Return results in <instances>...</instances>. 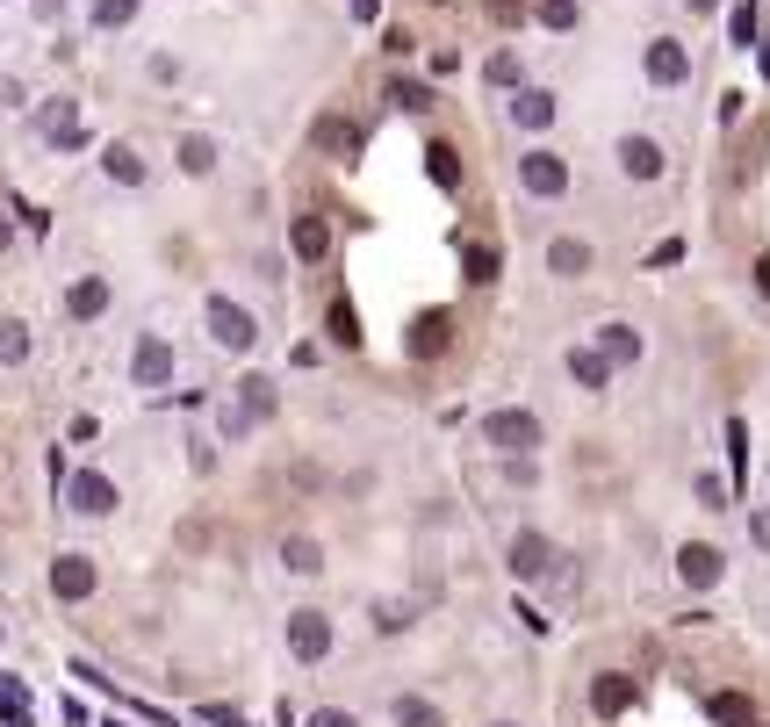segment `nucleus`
<instances>
[{"instance_id":"nucleus-27","label":"nucleus","mask_w":770,"mask_h":727,"mask_svg":"<svg viewBox=\"0 0 770 727\" xmlns=\"http://www.w3.org/2000/svg\"><path fill=\"white\" fill-rule=\"evenodd\" d=\"M324 331H331V339H339V346H360V317H353V302H331V310H324Z\"/></svg>"},{"instance_id":"nucleus-34","label":"nucleus","mask_w":770,"mask_h":727,"mask_svg":"<svg viewBox=\"0 0 770 727\" xmlns=\"http://www.w3.org/2000/svg\"><path fill=\"white\" fill-rule=\"evenodd\" d=\"M540 22H548V29H577V0H540Z\"/></svg>"},{"instance_id":"nucleus-44","label":"nucleus","mask_w":770,"mask_h":727,"mask_svg":"<svg viewBox=\"0 0 770 727\" xmlns=\"http://www.w3.org/2000/svg\"><path fill=\"white\" fill-rule=\"evenodd\" d=\"M749 534H757V548H770V511H757V526H749Z\"/></svg>"},{"instance_id":"nucleus-43","label":"nucleus","mask_w":770,"mask_h":727,"mask_svg":"<svg viewBox=\"0 0 770 727\" xmlns=\"http://www.w3.org/2000/svg\"><path fill=\"white\" fill-rule=\"evenodd\" d=\"M346 8H353V22H374V14H382V0H346Z\"/></svg>"},{"instance_id":"nucleus-42","label":"nucleus","mask_w":770,"mask_h":727,"mask_svg":"<svg viewBox=\"0 0 770 727\" xmlns=\"http://www.w3.org/2000/svg\"><path fill=\"white\" fill-rule=\"evenodd\" d=\"M490 14H497V22L511 29V22H519V14H526V0H490Z\"/></svg>"},{"instance_id":"nucleus-7","label":"nucleus","mask_w":770,"mask_h":727,"mask_svg":"<svg viewBox=\"0 0 770 727\" xmlns=\"http://www.w3.org/2000/svg\"><path fill=\"white\" fill-rule=\"evenodd\" d=\"M37 123H43V138H51L58 151H80V145H87L80 101H66V94H58V101H43V116H37Z\"/></svg>"},{"instance_id":"nucleus-32","label":"nucleus","mask_w":770,"mask_h":727,"mask_svg":"<svg viewBox=\"0 0 770 727\" xmlns=\"http://www.w3.org/2000/svg\"><path fill=\"white\" fill-rule=\"evenodd\" d=\"M389 101H397V109H411V116H426V109H432V87H418V80H389Z\"/></svg>"},{"instance_id":"nucleus-19","label":"nucleus","mask_w":770,"mask_h":727,"mask_svg":"<svg viewBox=\"0 0 770 727\" xmlns=\"http://www.w3.org/2000/svg\"><path fill=\"white\" fill-rule=\"evenodd\" d=\"M598 353H606L612 368H627V360H641V331L633 325H606L598 331Z\"/></svg>"},{"instance_id":"nucleus-15","label":"nucleus","mask_w":770,"mask_h":727,"mask_svg":"<svg viewBox=\"0 0 770 727\" xmlns=\"http://www.w3.org/2000/svg\"><path fill=\"white\" fill-rule=\"evenodd\" d=\"M511 123L519 130H548L554 123V94L548 87H519V94H511Z\"/></svg>"},{"instance_id":"nucleus-23","label":"nucleus","mask_w":770,"mask_h":727,"mask_svg":"<svg viewBox=\"0 0 770 727\" xmlns=\"http://www.w3.org/2000/svg\"><path fill=\"white\" fill-rule=\"evenodd\" d=\"M281 562H289L296 577H317V569H324V548H317L310 534H289V540H281Z\"/></svg>"},{"instance_id":"nucleus-45","label":"nucleus","mask_w":770,"mask_h":727,"mask_svg":"<svg viewBox=\"0 0 770 727\" xmlns=\"http://www.w3.org/2000/svg\"><path fill=\"white\" fill-rule=\"evenodd\" d=\"M757 289L770 296V252H763V260H757Z\"/></svg>"},{"instance_id":"nucleus-33","label":"nucleus","mask_w":770,"mask_h":727,"mask_svg":"<svg viewBox=\"0 0 770 727\" xmlns=\"http://www.w3.org/2000/svg\"><path fill=\"white\" fill-rule=\"evenodd\" d=\"M0 360H8V368H22V360H29V325H14V317L0 325Z\"/></svg>"},{"instance_id":"nucleus-38","label":"nucleus","mask_w":770,"mask_h":727,"mask_svg":"<svg viewBox=\"0 0 770 727\" xmlns=\"http://www.w3.org/2000/svg\"><path fill=\"white\" fill-rule=\"evenodd\" d=\"M303 727H360V720H353V714H346V706H317V714H310Z\"/></svg>"},{"instance_id":"nucleus-46","label":"nucleus","mask_w":770,"mask_h":727,"mask_svg":"<svg viewBox=\"0 0 770 727\" xmlns=\"http://www.w3.org/2000/svg\"><path fill=\"white\" fill-rule=\"evenodd\" d=\"M0 252H8V217H0Z\"/></svg>"},{"instance_id":"nucleus-13","label":"nucleus","mask_w":770,"mask_h":727,"mask_svg":"<svg viewBox=\"0 0 770 727\" xmlns=\"http://www.w3.org/2000/svg\"><path fill=\"white\" fill-rule=\"evenodd\" d=\"M130 375H138V389H166V382H173V346L144 339L138 353H130Z\"/></svg>"},{"instance_id":"nucleus-17","label":"nucleus","mask_w":770,"mask_h":727,"mask_svg":"<svg viewBox=\"0 0 770 727\" xmlns=\"http://www.w3.org/2000/svg\"><path fill=\"white\" fill-rule=\"evenodd\" d=\"M548 275H562V281L591 275V246H583V238H554L548 246Z\"/></svg>"},{"instance_id":"nucleus-10","label":"nucleus","mask_w":770,"mask_h":727,"mask_svg":"<svg viewBox=\"0 0 770 727\" xmlns=\"http://www.w3.org/2000/svg\"><path fill=\"white\" fill-rule=\"evenodd\" d=\"M641 66H648V80H656V87L691 80V51H684L677 37H656V43H648V58H641Z\"/></svg>"},{"instance_id":"nucleus-30","label":"nucleus","mask_w":770,"mask_h":727,"mask_svg":"<svg viewBox=\"0 0 770 727\" xmlns=\"http://www.w3.org/2000/svg\"><path fill=\"white\" fill-rule=\"evenodd\" d=\"M180 166H188L194 180H202V173H217V145H209V138H180Z\"/></svg>"},{"instance_id":"nucleus-18","label":"nucleus","mask_w":770,"mask_h":727,"mask_svg":"<svg viewBox=\"0 0 770 727\" xmlns=\"http://www.w3.org/2000/svg\"><path fill=\"white\" fill-rule=\"evenodd\" d=\"M548 562H554V548H548L540 534H519V540H511V577H540Z\"/></svg>"},{"instance_id":"nucleus-3","label":"nucleus","mask_w":770,"mask_h":727,"mask_svg":"<svg viewBox=\"0 0 770 727\" xmlns=\"http://www.w3.org/2000/svg\"><path fill=\"white\" fill-rule=\"evenodd\" d=\"M202 317H209V331H217V346H231V353H246V346L260 339L252 310H246V302H231V296H209V302H202Z\"/></svg>"},{"instance_id":"nucleus-8","label":"nucleus","mask_w":770,"mask_h":727,"mask_svg":"<svg viewBox=\"0 0 770 727\" xmlns=\"http://www.w3.org/2000/svg\"><path fill=\"white\" fill-rule=\"evenodd\" d=\"M66 505L87 511V519H101V511H116V482L101 476V468H80V476L66 482Z\"/></svg>"},{"instance_id":"nucleus-41","label":"nucleus","mask_w":770,"mask_h":727,"mask_svg":"<svg viewBox=\"0 0 770 727\" xmlns=\"http://www.w3.org/2000/svg\"><path fill=\"white\" fill-rule=\"evenodd\" d=\"M677 260H684V246H677V238H662V246L648 252V267H677Z\"/></svg>"},{"instance_id":"nucleus-14","label":"nucleus","mask_w":770,"mask_h":727,"mask_svg":"<svg viewBox=\"0 0 770 727\" xmlns=\"http://www.w3.org/2000/svg\"><path fill=\"white\" fill-rule=\"evenodd\" d=\"M447 346H454V317H447V310H426V317L411 325V353L432 360V353H447Z\"/></svg>"},{"instance_id":"nucleus-1","label":"nucleus","mask_w":770,"mask_h":727,"mask_svg":"<svg viewBox=\"0 0 770 727\" xmlns=\"http://www.w3.org/2000/svg\"><path fill=\"white\" fill-rule=\"evenodd\" d=\"M267 411H274V382H267V375H246V382L231 389V404H223V439H246Z\"/></svg>"},{"instance_id":"nucleus-20","label":"nucleus","mask_w":770,"mask_h":727,"mask_svg":"<svg viewBox=\"0 0 770 727\" xmlns=\"http://www.w3.org/2000/svg\"><path fill=\"white\" fill-rule=\"evenodd\" d=\"M66 310H72V317H80V325H87V317H101V310H109V281H101V275H87V281H72V296H66Z\"/></svg>"},{"instance_id":"nucleus-47","label":"nucleus","mask_w":770,"mask_h":727,"mask_svg":"<svg viewBox=\"0 0 770 727\" xmlns=\"http://www.w3.org/2000/svg\"><path fill=\"white\" fill-rule=\"evenodd\" d=\"M691 8H713V0H691Z\"/></svg>"},{"instance_id":"nucleus-5","label":"nucleus","mask_w":770,"mask_h":727,"mask_svg":"<svg viewBox=\"0 0 770 727\" xmlns=\"http://www.w3.org/2000/svg\"><path fill=\"white\" fill-rule=\"evenodd\" d=\"M519 180H526V195H548V202H554V195L569 188V166L554 159L548 145H533V151H526V159H519Z\"/></svg>"},{"instance_id":"nucleus-2","label":"nucleus","mask_w":770,"mask_h":727,"mask_svg":"<svg viewBox=\"0 0 770 727\" xmlns=\"http://www.w3.org/2000/svg\"><path fill=\"white\" fill-rule=\"evenodd\" d=\"M482 439H490L497 454H511V461H526V454L540 447V418L533 411H490L482 418Z\"/></svg>"},{"instance_id":"nucleus-25","label":"nucleus","mask_w":770,"mask_h":727,"mask_svg":"<svg viewBox=\"0 0 770 727\" xmlns=\"http://www.w3.org/2000/svg\"><path fill=\"white\" fill-rule=\"evenodd\" d=\"M591 706H598V714H627V706H633V685H627V677H598V685H591Z\"/></svg>"},{"instance_id":"nucleus-36","label":"nucleus","mask_w":770,"mask_h":727,"mask_svg":"<svg viewBox=\"0 0 770 727\" xmlns=\"http://www.w3.org/2000/svg\"><path fill=\"white\" fill-rule=\"evenodd\" d=\"M734 43H757V0H734Z\"/></svg>"},{"instance_id":"nucleus-6","label":"nucleus","mask_w":770,"mask_h":727,"mask_svg":"<svg viewBox=\"0 0 770 727\" xmlns=\"http://www.w3.org/2000/svg\"><path fill=\"white\" fill-rule=\"evenodd\" d=\"M94 562H87V555H58L51 562V598L58 605H80V598H94Z\"/></svg>"},{"instance_id":"nucleus-29","label":"nucleus","mask_w":770,"mask_h":727,"mask_svg":"<svg viewBox=\"0 0 770 727\" xmlns=\"http://www.w3.org/2000/svg\"><path fill=\"white\" fill-rule=\"evenodd\" d=\"M397 727H440V706L418 699V691H403V699H397Z\"/></svg>"},{"instance_id":"nucleus-12","label":"nucleus","mask_w":770,"mask_h":727,"mask_svg":"<svg viewBox=\"0 0 770 727\" xmlns=\"http://www.w3.org/2000/svg\"><path fill=\"white\" fill-rule=\"evenodd\" d=\"M677 577H684L691 590H713V584H720V548H706V540H684V548H677Z\"/></svg>"},{"instance_id":"nucleus-48","label":"nucleus","mask_w":770,"mask_h":727,"mask_svg":"<svg viewBox=\"0 0 770 727\" xmlns=\"http://www.w3.org/2000/svg\"><path fill=\"white\" fill-rule=\"evenodd\" d=\"M497 727H511V720H497Z\"/></svg>"},{"instance_id":"nucleus-16","label":"nucleus","mask_w":770,"mask_h":727,"mask_svg":"<svg viewBox=\"0 0 770 727\" xmlns=\"http://www.w3.org/2000/svg\"><path fill=\"white\" fill-rule=\"evenodd\" d=\"M619 166H627V180H656L662 173V145L656 138H619Z\"/></svg>"},{"instance_id":"nucleus-28","label":"nucleus","mask_w":770,"mask_h":727,"mask_svg":"<svg viewBox=\"0 0 770 727\" xmlns=\"http://www.w3.org/2000/svg\"><path fill=\"white\" fill-rule=\"evenodd\" d=\"M0 720H8V727H29V720H37V699H29L22 685H0Z\"/></svg>"},{"instance_id":"nucleus-24","label":"nucleus","mask_w":770,"mask_h":727,"mask_svg":"<svg viewBox=\"0 0 770 727\" xmlns=\"http://www.w3.org/2000/svg\"><path fill=\"white\" fill-rule=\"evenodd\" d=\"M426 173L440 180V188H461V151L447 145V138H432V145H426Z\"/></svg>"},{"instance_id":"nucleus-39","label":"nucleus","mask_w":770,"mask_h":727,"mask_svg":"<svg viewBox=\"0 0 770 727\" xmlns=\"http://www.w3.org/2000/svg\"><path fill=\"white\" fill-rule=\"evenodd\" d=\"M699 505L720 511V505H728V482H720V476H699Z\"/></svg>"},{"instance_id":"nucleus-22","label":"nucleus","mask_w":770,"mask_h":727,"mask_svg":"<svg viewBox=\"0 0 770 727\" xmlns=\"http://www.w3.org/2000/svg\"><path fill=\"white\" fill-rule=\"evenodd\" d=\"M569 375H577L583 389H606L612 382V360L598 353V346H577V353H569Z\"/></svg>"},{"instance_id":"nucleus-37","label":"nucleus","mask_w":770,"mask_h":727,"mask_svg":"<svg viewBox=\"0 0 770 727\" xmlns=\"http://www.w3.org/2000/svg\"><path fill=\"white\" fill-rule=\"evenodd\" d=\"M490 87H519V58H511V51L490 58Z\"/></svg>"},{"instance_id":"nucleus-31","label":"nucleus","mask_w":770,"mask_h":727,"mask_svg":"<svg viewBox=\"0 0 770 727\" xmlns=\"http://www.w3.org/2000/svg\"><path fill=\"white\" fill-rule=\"evenodd\" d=\"M461 281H476V289H482V281H497V252L490 246H468L461 252Z\"/></svg>"},{"instance_id":"nucleus-9","label":"nucleus","mask_w":770,"mask_h":727,"mask_svg":"<svg viewBox=\"0 0 770 727\" xmlns=\"http://www.w3.org/2000/svg\"><path fill=\"white\" fill-rule=\"evenodd\" d=\"M310 145L331 151L339 166H353V159H360V123H346V116H317V123H310Z\"/></svg>"},{"instance_id":"nucleus-21","label":"nucleus","mask_w":770,"mask_h":727,"mask_svg":"<svg viewBox=\"0 0 770 727\" xmlns=\"http://www.w3.org/2000/svg\"><path fill=\"white\" fill-rule=\"evenodd\" d=\"M101 173H109L116 188H138V180H144V159H138L130 145H109V151H101Z\"/></svg>"},{"instance_id":"nucleus-35","label":"nucleus","mask_w":770,"mask_h":727,"mask_svg":"<svg viewBox=\"0 0 770 727\" xmlns=\"http://www.w3.org/2000/svg\"><path fill=\"white\" fill-rule=\"evenodd\" d=\"M130 14H138V0H94V22L101 29H123Z\"/></svg>"},{"instance_id":"nucleus-4","label":"nucleus","mask_w":770,"mask_h":727,"mask_svg":"<svg viewBox=\"0 0 770 727\" xmlns=\"http://www.w3.org/2000/svg\"><path fill=\"white\" fill-rule=\"evenodd\" d=\"M289 656H296V663H324V656H331V619L317 613V605L289 613Z\"/></svg>"},{"instance_id":"nucleus-26","label":"nucleus","mask_w":770,"mask_h":727,"mask_svg":"<svg viewBox=\"0 0 770 727\" xmlns=\"http://www.w3.org/2000/svg\"><path fill=\"white\" fill-rule=\"evenodd\" d=\"M713 720L720 727H757V706H749L742 691H713Z\"/></svg>"},{"instance_id":"nucleus-40","label":"nucleus","mask_w":770,"mask_h":727,"mask_svg":"<svg viewBox=\"0 0 770 727\" xmlns=\"http://www.w3.org/2000/svg\"><path fill=\"white\" fill-rule=\"evenodd\" d=\"M374 627L397 634V627H411V613H403V605H382V613H374Z\"/></svg>"},{"instance_id":"nucleus-11","label":"nucleus","mask_w":770,"mask_h":727,"mask_svg":"<svg viewBox=\"0 0 770 727\" xmlns=\"http://www.w3.org/2000/svg\"><path fill=\"white\" fill-rule=\"evenodd\" d=\"M289 246H296V260H303V267H324V252H331V223L317 217V209H303V217L289 223Z\"/></svg>"}]
</instances>
